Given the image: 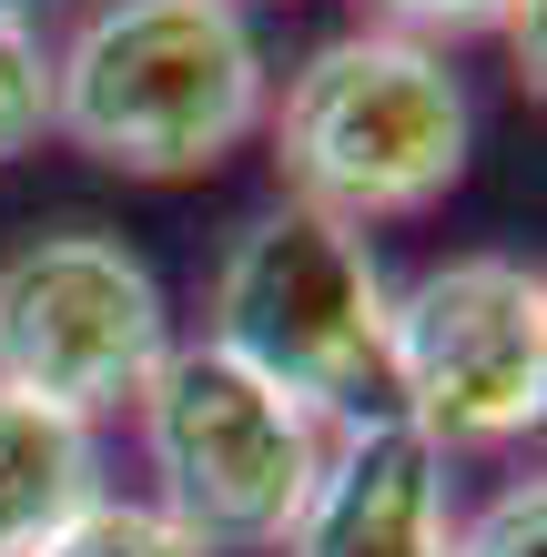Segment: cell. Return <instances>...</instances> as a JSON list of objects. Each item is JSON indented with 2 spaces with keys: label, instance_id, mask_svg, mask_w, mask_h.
<instances>
[{
  "label": "cell",
  "instance_id": "obj_1",
  "mask_svg": "<svg viewBox=\"0 0 547 557\" xmlns=\"http://www.w3.org/2000/svg\"><path fill=\"white\" fill-rule=\"evenodd\" d=\"M274 61L244 0H91L51 41V143L122 183H192L264 133Z\"/></svg>",
  "mask_w": 547,
  "mask_h": 557
},
{
  "label": "cell",
  "instance_id": "obj_2",
  "mask_svg": "<svg viewBox=\"0 0 547 557\" xmlns=\"http://www.w3.org/2000/svg\"><path fill=\"white\" fill-rule=\"evenodd\" d=\"M264 152L284 203L375 234V223L436 213L467 183L476 102L436 41L356 21L284 72V91L264 102Z\"/></svg>",
  "mask_w": 547,
  "mask_h": 557
},
{
  "label": "cell",
  "instance_id": "obj_3",
  "mask_svg": "<svg viewBox=\"0 0 547 557\" xmlns=\"http://www.w3.org/2000/svg\"><path fill=\"white\" fill-rule=\"evenodd\" d=\"M385 264L356 223H325L304 203H264L234 223V244L213 253L203 284V345H223L234 366L284 385L304 416L345 425L396 416L385 396Z\"/></svg>",
  "mask_w": 547,
  "mask_h": 557
},
{
  "label": "cell",
  "instance_id": "obj_4",
  "mask_svg": "<svg viewBox=\"0 0 547 557\" xmlns=\"http://www.w3.org/2000/svg\"><path fill=\"white\" fill-rule=\"evenodd\" d=\"M133 436H142L152 507L203 557H274L284 528L304 517L314 476H325L335 425L304 416L284 385H264L253 366H234L223 345L192 335L133 396Z\"/></svg>",
  "mask_w": 547,
  "mask_h": 557
},
{
  "label": "cell",
  "instance_id": "obj_5",
  "mask_svg": "<svg viewBox=\"0 0 547 557\" xmlns=\"http://www.w3.org/2000/svg\"><path fill=\"white\" fill-rule=\"evenodd\" d=\"M385 396L446 467L518 446L547 416V274L527 253H446L385 294Z\"/></svg>",
  "mask_w": 547,
  "mask_h": 557
},
{
  "label": "cell",
  "instance_id": "obj_6",
  "mask_svg": "<svg viewBox=\"0 0 547 557\" xmlns=\"http://www.w3.org/2000/svg\"><path fill=\"white\" fill-rule=\"evenodd\" d=\"M183 335L163 305V274L122 234L51 223L0 253V396H30L51 416H133Z\"/></svg>",
  "mask_w": 547,
  "mask_h": 557
},
{
  "label": "cell",
  "instance_id": "obj_7",
  "mask_svg": "<svg viewBox=\"0 0 547 557\" xmlns=\"http://www.w3.org/2000/svg\"><path fill=\"white\" fill-rule=\"evenodd\" d=\"M446 476L457 467L426 436H406L396 416L345 425L274 557H446L457 547V486Z\"/></svg>",
  "mask_w": 547,
  "mask_h": 557
},
{
  "label": "cell",
  "instance_id": "obj_8",
  "mask_svg": "<svg viewBox=\"0 0 547 557\" xmlns=\"http://www.w3.org/2000/svg\"><path fill=\"white\" fill-rule=\"evenodd\" d=\"M102 497V425L0 396V557H41Z\"/></svg>",
  "mask_w": 547,
  "mask_h": 557
},
{
  "label": "cell",
  "instance_id": "obj_9",
  "mask_svg": "<svg viewBox=\"0 0 547 557\" xmlns=\"http://www.w3.org/2000/svg\"><path fill=\"white\" fill-rule=\"evenodd\" d=\"M41 557H203V547H192L152 497H112V486H102V497H91Z\"/></svg>",
  "mask_w": 547,
  "mask_h": 557
},
{
  "label": "cell",
  "instance_id": "obj_10",
  "mask_svg": "<svg viewBox=\"0 0 547 557\" xmlns=\"http://www.w3.org/2000/svg\"><path fill=\"white\" fill-rule=\"evenodd\" d=\"M41 143H51V41H41V21L0 11V162H21Z\"/></svg>",
  "mask_w": 547,
  "mask_h": 557
},
{
  "label": "cell",
  "instance_id": "obj_11",
  "mask_svg": "<svg viewBox=\"0 0 547 557\" xmlns=\"http://www.w3.org/2000/svg\"><path fill=\"white\" fill-rule=\"evenodd\" d=\"M446 557H547V476H507L487 507H467Z\"/></svg>",
  "mask_w": 547,
  "mask_h": 557
},
{
  "label": "cell",
  "instance_id": "obj_12",
  "mask_svg": "<svg viewBox=\"0 0 547 557\" xmlns=\"http://www.w3.org/2000/svg\"><path fill=\"white\" fill-rule=\"evenodd\" d=\"M375 30H406V41H487V30H507V11L518 0H365Z\"/></svg>",
  "mask_w": 547,
  "mask_h": 557
},
{
  "label": "cell",
  "instance_id": "obj_13",
  "mask_svg": "<svg viewBox=\"0 0 547 557\" xmlns=\"http://www.w3.org/2000/svg\"><path fill=\"white\" fill-rule=\"evenodd\" d=\"M0 11H11V21H30V11H41V0H0Z\"/></svg>",
  "mask_w": 547,
  "mask_h": 557
}]
</instances>
